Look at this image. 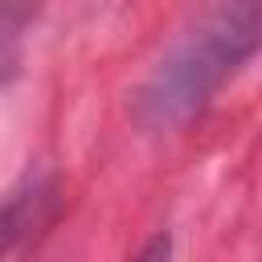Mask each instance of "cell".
Segmentation results:
<instances>
[{
    "label": "cell",
    "instance_id": "cell-1",
    "mask_svg": "<svg viewBox=\"0 0 262 262\" xmlns=\"http://www.w3.org/2000/svg\"><path fill=\"white\" fill-rule=\"evenodd\" d=\"M262 33V4H217L201 12L180 37L164 49L156 70L147 74L139 90V119L151 131H172L188 123L196 111L209 106V98L233 78L258 49Z\"/></svg>",
    "mask_w": 262,
    "mask_h": 262
},
{
    "label": "cell",
    "instance_id": "cell-2",
    "mask_svg": "<svg viewBox=\"0 0 262 262\" xmlns=\"http://www.w3.org/2000/svg\"><path fill=\"white\" fill-rule=\"evenodd\" d=\"M57 205V180L49 172H29L0 196V262L20 250L37 229L49 225Z\"/></svg>",
    "mask_w": 262,
    "mask_h": 262
},
{
    "label": "cell",
    "instance_id": "cell-3",
    "mask_svg": "<svg viewBox=\"0 0 262 262\" xmlns=\"http://www.w3.org/2000/svg\"><path fill=\"white\" fill-rule=\"evenodd\" d=\"M25 20H29V8H16V4H0V94H4V86L12 82L16 66H20Z\"/></svg>",
    "mask_w": 262,
    "mask_h": 262
},
{
    "label": "cell",
    "instance_id": "cell-4",
    "mask_svg": "<svg viewBox=\"0 0 262 262\" xmlns=\"http://www.w3.org/2000/svg\"><path fill=\"white\" fill-rule=\"evenodd\" d=\"M168 254H172V246H168V237L160 233V237H151V242L135 254V262H168Z\"/></svg>",
    "mask_w": 262,
    "mask_h": 262
}]
</instances>
